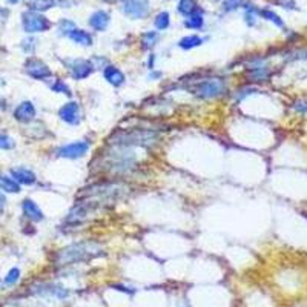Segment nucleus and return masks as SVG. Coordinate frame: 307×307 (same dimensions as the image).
<instances>
[{
    "label": "nucleus",
    "instance_id": "f257e3e1",
    "mask_svg": "<svg viewBox=\"0 0 307 307\" xmlns=\"http://www.w3.org/2000/svg\"><path fill=\"white\" fill-rule=\"evenodd\" d=\"M96 249H97L96 244H89V243L72 244L63 250H60V254L57 255V263L60 266H66V264L89 260L96 255Z\"/></svg>",
    "mask_w": 307,
    "mask_h": 307
},
{
    "label": "nucleus",
    "instance_id": "f03ea898",
    "mask_svg": "<svg viewBox=\"0 0 307 307\" xmlns=\"http://www.w3.org/2000/svg\"><path fill=\"white\" fill-rule=\"evenodd\" d=\"M22 25H23V29L29 34L32 32H43V31H48L51 28V22L46 19V17L34 12V11H28V12H23L22 15Z\"/></svg>",
    "mask_w": 307,
    "mask_h": 307
},
{
    "label": "nucleus",
    "instance_id": "7ed1b4c3",
    "mask_svg": "<svg viewBox=\"0 0 307 307\" xmlns=\"http://www.w3.org/2000/svg\"><path fill=\"white\" fill-rule=\"evenodd\" d=\"M224 89H226V85H224L223 80L212 79V80H206V82L198 83L194 88V93L202 99H213V97L221 96L224 93Z\"/></svg>",
    "mask_w": 307,
    "mask_h": 307
},
{
    "label": "nucleus",
    "instance_id": "20e7f679",
    "mask_svg": "<svg viewBox=\"0 0 307 307\" xmlns=\"http://www.w3.org/2000/svg\"><path fill=\"white\" fill-rule=\"evenodd\" d=\"M123 11L131 19H143L149 14V0H124Z\"/></svg>",
    "mask_w": 307,
    "mask_h": 307
},
{
    "label": "nucleus",
    "instance_id": "39448f33",
    "mask_svg": "<svg viewBox=\"0 0 307 307\" xmlns=\"http://www.w3.org/2000/svg\"><path fill=\"white\" fill-rule=\"evenodd\" d=\"M25 71H26V74L35 80H45L48 77L52 76V72L51 69L48 68L46 63H43L42 60L39 59H28L26 63H25Z\"/></svg>",
    "mask_w": 307,
    "mask_h": 307
},
{
    "label": "nucleus",
    "instance_id": "423d86ee",
    "mask_svg": "<svg viewBox=\"0 0 307 307\" xmlns=\"http://www.w3.org/2000/svg\"><path fill=\"white\" fill-rule=\"evenodd\" d=\"M89 149V143L88 141H74L62 146L57 151V157H63V158H80L83 157Z\"/></svg>",
    "mask_w": 307,
    "mask_h": 307
},
{
    "label": "nucleus",
    "instance_id": "0eeeda50",
    "mask_svg": "<svg viewBox=\"0 0 307 307\" xmlns=\"http://www.w3.org/2000/svg\"><path fill=\"white\" fill-rule=\"evenodd\" d=\"M59 117L68 123V124H79L82 117H80V107L77 102H68L65 106L60 107Z\"/></svg>",
    "mask_w": 307,
    "mask_h": 307
},
{
    "label": "nucleus",
    "instance_id": "6e6552de",
    "mask_svg": "<svg viewBox=\"0 0 307 307\" xmlns=\"http://www.w3.org/2000/svg\"><path fill=\"white\" fill-rule=\"evenodd\" d=\"M68 69H71V74L76 80H82V79H86L88 76H91V72L94 71V66H93L91 62H88V60L76 59V60L69 62Z\"/></svg>",
    "mask_w": 307,
    "mask_h": 307
},
{
    "label": "nucleus",
    "instance_id": "1a4fd4ad",
    "mask_svg": "<svg viewBox=\"0 0 307 307\" xmlns=\"http://www.w3.org/2000/svg\"><path fill=\"white\" fill-rule=\"evenodd\" d=\"M34 117H35V106L31 102H22L14 109V118L20 123L32 121Z\"/></svg>",
    "mask_w": 307,
    "mask_h": 307
},
{
    "label": "nucleus",
    "instance_id": "9d476101",
    "mask_svg": "<svg viewBox=\"0 0 307 307\" xmlns=\"http://www.w3.org/2000/svg\"><path fill=\"white\" fill-rule=\"evenodd\" d=\"M35 294L43 295V297H52V298H57V300H65L69 295L66 289L60 287V286H54V284L37 286L35 287Z\"/></svg>",
    "mask_w": 307,
    "mask_h": 307
},
{
    "label": "nucleus",
    "instance_id": "9b49d317",
    "mask_svg": "<svg viewBox=\"0 0 307 307\" xmlns=\"http://www.w3.org/2000/svg\"><path fill=\"white\" fill-rule=\"evenodd\" d=\"M22 209H23V213L26 215V218H29L31 221L37 223V221L43 220V212L40 210L37 203H35L34 200H31V198H26V200H23Z\"/></svg>",
    "mask_w": 307,
    "mask_h": 307
},
{
    "label": "nucleus",
    "instance_id": "f8f14e48",
    "mask_svg": "<svg viewBox=\"0 0 307 307\" xmlns=\"http://www.w3.org/2000/svg\"><path fill=\"white\" fill-rule=\"evenodd\" d=\"M11 177L15 180L19 185H26V186H31L35 183V174L31 171V169H26V168H15L11 171Z\"/></svg>",
    "mask_w": 307,
    "mask_h": 307
},
{
    "label": "nucleus",
    "instance_id": "ddd939ff",
    "mask_svg": "<svg viewBox=\"0 0 307 307\" xmlns=\"http://www.w3.org/2000/svg\"><path fill=\"white\" fill-rule=\"evenodd\" d=\"M103 76L107 80V83H111L112 86H121L124 83V76L120 69H117L115 66H104Z\"/></svg>",
    "mask_w": 307,
    "mask_h": 307
},
{
    "label": "nucleus",
    "instance_id": "4468645a",
    "mask_svg": "<svg viewBox=\"0 0 307 307\" xmlns=\"http://www.w3.org/2000/svg\"><path fill=\"white\" fill-rule=\"evenodd\" d=\"M89 25L91 28H94L96 31H104L106 26L109 25V14L104 11H97L91 15L89 19Z\"/></svg>",
    "mask_w": 307,
    "mask_h": 307
},
{
    "label": "nucleus",
    "instance_id": "2eb2a0df",
    "mask_svg": "<svg viewBox=\"0 0 307 307\" xmlns=\"http://www.w3.org/2000/svg\"><path fill=\"white\" fill-rule=\"evenodd\" d=\"M0 191L8 194H19L20 185L12 177H8L6 174H0Z\"/></svg>",
    "mask_w": 307,
    "mask_h": 307
},
{
    "label": "nucleus",
    "instance_id": "dca6fc26",
    "mask_svg": "<svg viewBox=\"0 0 307 307\" xmlns=\"http://www.w3.org/2000/svg\"><path fill=\"white\" fill-rule=\"evenodd\" d=\"M56 3H57V0H25V5L34 12L46 11L52 6H56Z\"/></svg>",
    "mask_w": 307,
    "mask_h": 307
},
{
    "label": "nucleus",
    "instance_id": "f3484780",
    "mask_svg": "<svg viewBox=\"0 0 307 307\" xmlns=\"http://www.w3.org/2000/svg\"><path fill=\"white\" fill-rule=\"evenodd\" d=\"M68 37L72 40V42H76V43H79V45H82V46H91L93 45V37H91V34H88L86 31H83V29H74L72 31Z\"/></svg>",
    "mask_w": 307,
    "mask_h": 307
},
{
    "label": "nucleus",
    "instance_id": "a211bd4d",
    "mask_svg": "<svg viewBox=\"0 0 307 307\" xmlns=\"http://www.w3.org/2000/svg\"><path fill=\"white\" fill-rule=\"evenodd\" d=\"M202 43H203L202 37H198V35H188V37H183L178 42V46L183 49H192V48L200 46Z\"/></svg>",
    "mask_w": 307,
    "mask_h": 307
},
{
    "label": "nucleus",
    "instance_id": "6ab92c4d",
    "mask_svg": "<svg viewBox=\"0 0 307 307\" xmlns=\"http://www.w3.org/2000/svg\"><path fill=\"white\" fill-rule=\"evenodd\" d=\"M178 11L183 15H191L197 11V2L195 0H180L178 2Z\"/></svg>",
    "mask_w": 307,
    "mask_h": 307
},
{
    "label": "nucleus",
    "instance_id": "aec40b11",
    "mask_svg": "<svg viewBox=\"0 0 307 307\" xmlns=\"http://www.w3.org/2000/svg\"><path fill=\"white\" fill-rule=\"evenodd\" d=\"M186 26L188 28H194V29H198L203 26V14L202 11H195L189 15V19L186 20Z\"/></svg>",
    "mask_w": 307,
    "mask_h": 307
},
{
    "label": "nucleus",
    "instance_id": "412c9836",
    "mask_svg": "<svg viewBox=\"0 0 307 307\" xmlns=\"http://www.w3.org/2000/svg\"><path fill=\"white\" fill-rule=\"evenodd\" d=\"M158 40V34L157 32H146V34H143V37H141V45H143V49H149L152 48Z\"/></svg>",
    "mask_w": 307,
    "mask_h": 307
},
{
    "label": "nucleus",
    "instance_id": "4be33fe9",
    "mask_svg": "<svg viewBox=\"0 0 307 307\" xmlns=\"http://www.w3.org/2000/svg\"><path fill=\"white\" fill-rule=\"evenodd\" d=\"M15 148V141L14 138H11L8 134L5 132H0V149L3 151H9V149H14Z\"/></svg>",
    "mask_w": 307,
    "mask_h": 307
},
{
    "label": "nucleus",
    "instance_id": "5701e85b",
    "mask_svg": "<svg viewBox=\"0 0 307 307\" xmlns=\"http://www.w3.org/2000/svg\"><path fill=\"white\" fill-rule=\"evenodd\" d=\"M19 278H20V269L19 267H12L9 272L6 274L3 283H5V286H12V284H15L17 281H19Z\"/></svg>",
    "mask_w": 307,
    "mask_h": 307
},
{
    "label": "nucleus",
    "instance_id": "b1692460",
    "mask_svg": "<svg viewBox=\"0 0 307 307\" xmlns=\"http://www.w3.org/2000/svg\"><path fill=\"white\" fill-rule=\"evenodd\" d=\"M157 29H166L169 26V12H160L155 17V22H154Z\"/></svg>",
    "mask_w": 307,
    "mask_h": 307
},
{
    "label": "nucleus",
    "instance_id": "393cba45",
    "mask_svg": "<svg viewBox=\"0 0 307 307\" xmlns=\"http://www.w3.org/2000/svg\"><path fill=\"white\" fill-rule=\"evenodd\" d=\"M263 17H266L267 20H270V22H274L277 26H280V28H284V22L281 20V17L280 15H277L274 11H270V9H264L263 12Z\"/></svg>",
    "mask_w": 307,
    "mask_h": 307
},
{
    "label": "nucleus",
    "instance_id": "a878e982",
    "mask_svg": "<svg viewBox=\"0 0 307 307\" xmlns=\"http://www.w3.org/2000/svg\"><path fill=\"white\" fill-rule=\"evenodd\" d=\"M51 89H52L54 93H62L65 96H71V89L68 88V85L63 80H57L56 83L51 86Z\"/></svg>",
    "mask_w": 307,
    "mask_h": 307
},
{
    "label": "nucleus",
    "instance_id": "bb28decb",
    "mask_svg": "<svg viewBox=\"0 0 307 307\" xmlns=\"http://www.w3.org/2000/svg\"><path fill=\"white\" fill-rule=\"evenodd\" d=\"M74 29H76V25L72 23L71 20H62L59 23V31H60L62 35H69Z\"/></svg>",
    "mask_w": 307,
    "mask_h": 307
},
{
    "label": "nucleus",
    "instance_id": "cd10ccee",
    "mask_svg": "<svg viewBox=\"0 0 307 307\" xmlns=\"http://www.w3.org/2000/svg\"><path fill=\"white\" fill-rule=\"evenodd\" d=\"M244 0H224L223 2V8L224 11H233V9H238L243 5Z\"/></svg>",
    "mask_w": 307,
    "mask_h": 307
},
{
    "label": "nucleus",
    "instance_id": "c85d7f7f",
    "mask_svg": "<svg viewBox=\"0 0 307 307\" xmlns=\"http://www.w3.org/2000/svg\"><path fill=\"white\" fill-rule=\"evenodd\" d=\"M22 49H23L25 52H28V54H32L34 49H35V40H34L32 37L25 39V40L22 42Z\"/></svg>",
    "mask_w": 307,
    "mask_h": 307
},
{
    "label": "nucleus",
    "instance_id": "c756f323",
    "mask_svg": "<svg viewBox=\"0 0 307 307\" xmlns=\"http://www.w3.org/2000/svg\"><path fill=\"white\" fill-rule=\"evenodd\" d=\"M257 12H255V9H250L249 12H246V20H247V23L252 26V25H255L257 23Z\"/></svg>",
    "mask_w": 307,
    "mask_h": 307
},
{
    "label": "nucleus",
    "instance_id": "7c9ffc66",
    "mask_svg": "<svg viewBox=\"0 0 307 307\" xmlns=\"http://www.w3.org/2000/svg\"><path fill=\"white\" fill-rule=\"evenodd\" d=\"M5 206H6V197H5L3 192H0V215H3Z\"/></svg>",
    "mask_w": 307,
    "mask_h": 307
},
{
    "label": "nucleus",
    "instance_id": "2f4dec72",
    "mask_svg": "<svg viewBox=\"0 0 307 307\" xmlns=\"http://www.w3.org/2000/svg\"><path fill=\"white\" fill-rule=\"evenodd\" d=\"M295 109L300 112H307V102H297Z\"/></svg>",
    "mask_w": 307,
    "mask_h": 307
},
{
    "label": "nucleus",
    "instance_id": "473e14b6",
    "mask_svg": "<svg viewBox=\"0 0 307 307\" xmlns=\"http://www.w3.org/2000/svg\"><path fill=\"white\" fill-rule=\"evenodd\" d=\"M8 15H9V11H8V9L0 8V23H5L6 19H8Z\"/></svg>",
    "mask_w": 307,
    "mask_h": 307
},
{
    "label": "nucleus",
    "instance_id": "72a5a7b5",
    "mask_svg": "<svg viewBox=\"0 0 307 307\" xmlns=\"http://www.w3.org/2000/svg\"><path fill=\"white\" fill-rule=\"evenodd\" d=\"M6 2H8L9 5H15V3H19V0H6Z\"/></svg>",
    "mask_w": 307,
    "mask_h": 307
}]
</instances>
